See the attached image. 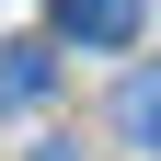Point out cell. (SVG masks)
Instances as JSON below:
<instances>
[{
    "label": "cell",
    "instance_id": "6da1fadb",
    "mask_svg": "<svg viewBox=\"0 0 161 161\" xmlns=\"http://www.w3.org/2000/svg\"><path fill=\"white\" fill-rule=\"evenodd\" d=\"M138 23H150V0H58L69 46H138Z\"/></svg>",
    "mask_w": 161,
    "mask_h": 161
},
{
    "label": "cell",
    "instance_id": "7a4b0ae2",
    "mask_svg": "<svg viewBox=\"0 0 161 161\" xmlns=\"http://www.w3.org/2000/svg\"><path fill=\"white\" fill-rule=\"evenodd\" d=\"M46 92H58V58L35 46V35H23V46H0V104H46Z\"/></svg>",
    "mask_w": 161,
    "mask_h": 161
},
{
    "label": "cell",
    "instance_id": "3957f363",
    "mask_svg": "<svg viewBox=\"0 0 161 161\" xmlns=\"http://www.w3.org/2000/svg\"><path fill=\"white\" fill-rule=\"evenodd\" d=\"M115 138H127V150H161V69H138L127 92H115Z\"/></svg>",
    "mask_w": 161,
    "mask_h": 161
},
{
    "label": "cell",
    "instance_id": "277c9868",
    "mask_svg": "<svg viewBox=\"0 0 161 161\" xmlns=\"http://www.w3.org/2000/svg\"><path fill=\"white\" fill-rule=\"evenodd\" d=\"M35 161H69V150H35Z\"/></svg>",
    "mask_w": 161,
    "mask_h": 161
}]
</instances>
